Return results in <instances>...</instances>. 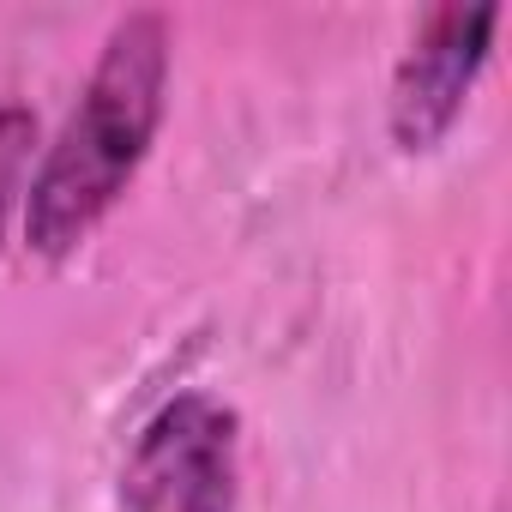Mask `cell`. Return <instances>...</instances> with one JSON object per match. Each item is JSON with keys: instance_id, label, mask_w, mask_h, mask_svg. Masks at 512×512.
I'll use <instances>...</instances> for the list:
<instances>
[{"instance_id": "6da1fadb", "label": "cell", "mask_w": 512, "mask_h": 512, "mask_svg": "<svg viewBox=\"0 0 512 512\" xmlns=\"http://www.w3.org/2000/svg\"><path fill=\"white\" fill-rule=\"evenodd\" d=\"M163 91H169V25L163 13H127L109 31L79 109L67 115L61 139L49 145L43 169L25 187V247L37 260H67L115 211V199L139 175L163 127Z\"/></svg>"}, {"instance_id": "7a4b0ae2", "label": "cell", "mask_w": 512, "mask_h": 512, "mask_svg": "<svg viewBox=\"0 0 512 512\" xmlns=\"http://www.w3.org/2000/svg\"><path fill=\"white\" fill-rule=\"evenodd\" d=\"M121 512H235V416L217 398H169L121 470Z\"/></svg>"}, {"instance_id": "3957f363", "label": "cell", "mask_w": 512, "mask_h": 512, "mask_svg": "<svg viewBox=\"0 0 512 512\" xmlns=\"http://www.w3.org/2000/svg\"><path fill=\"white\" fill-rule=\"evenodd\" d=\"M494 25H500L494 0L428 13V25L416 31V43L404 49L398 73H392V103H386V127L404 151H434L452 133V121L470 103V85L488 67Z\"/></svg>"}, {"instance_id": "277c9868", "label": "cell", "mask_w": 512, "mask_h": 512, "mask_svg": "<svg viewBox=\"0 0 512 512\" xmlns=\"http://www.w3.org/2000/svg\"><path fill=\"white\" fill-rule=\"evenodd\" d=\"M37 133V121L25 109H0V205L19 193V169H25V139Z\"/></svg>"}]
</instances>
